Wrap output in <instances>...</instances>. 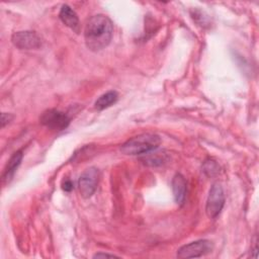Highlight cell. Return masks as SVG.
I'll return each mask as SVG.
<instances>
[{
    "instance_id": "1",
    "label": "cell",
    "mask_w": 259,
    "mask_h": 259,
    "mask_svg": "<svg viewBox=\"0 0 259 259\" xmlns=\"http://www.w3.org/2000/svg\"><path fill=\"white\" fill-rule=\"evenodd\" d=\"M113 35V23L104 14L93 15L86 23L84 39L86 47L93 52L105 49L111 41Z\"/></svg>"
},
{
    "instance_id": "2",
    "label": "cell",
    "mask_w": 259,
    "mask_h": 259,
    "mask_svg": "<svg viewBox=\"0 0 259 259\" xmlns=\"http://www.w3.org/2000/svg\"><path fill=\"white\" fill-rule=\"evenodd\" d=\"M161 144V138L156 134L146 133L127 140L120 147V151L125 155L147 154L156 150Z\"/></svg>"
},
{
    "instance_id": "3",
    "label": "cell",
    "mask_w": 259,
    "mask_h": 259,
    "mask_svg": "<svg viewBox=\"0 0 259 259\" xmlns=\"http://www.w3.org/2000/svg\"><path fill=\"white\" fill-rule=\"evenodd\" d=\"M225 205V193L223 186L215 182L211 185L205 204V212L209 219H215Z\"/></svg>"
},
{
    "instance_id": "4",
    "label": "cell",
    "mask_w": 259,
    "mask_h": 259,
    "mask_svg": "<svg viewBox=\"0 0 259 259\" xmlns=\"http://www.w3.org/2000/svg\"><path fill=\"white\" fill-rule=\"evenodd\" d=\"M100 172L96 167L87 168L79 177L78 186L81 195L84 198H89L93 195L99 182Z\"/></svg>"
},
{
    "instance_id": "5",
    "label": "cell",
    "mask_w": 259,
    "mask_h": 259,
    "mask_svg": "<svg viewBox=\"0 0 259 259\" xmlns=\"http://www.w3.org/2000/svg\"><path fill=\"white\" fill-rule=\"evenodd\" d=\"M213 245L209 240H197L180 247L177 250L178 258H197L212 251Z\"/></svg>"
},
{
    "instance_id": "6",
    "label": "cell",
    "mask_w": 259,
    "mask_h": 259,
    "mask_svg": "<svg viewBox=\"0 0 259 259\" xmlns=\"http://www.w3.org/2000/svg\"><path fill=\"white\" fill-rule=\"evenodd\" d=\"M39 120L47 127L56 131H63L70 123L69 116L65 112L55 108L44 111L39 117Z\"/></svg>"
},
{
    "instance_id": "7",
    "label": "cell",
    "mask_w": 259,
    "mask_h": 259,
    "mask_svg": "<svg viewBox=\"0 0 259 259\" xmlns=\"http://www.w3.org/2000/svg\"><path fill=\"white\" fill-rule=\"evenodd\" d=\"M12 44L20 50H35L41 45L39 36L30 30L16 31L11 36Z\"/></svg>"
},
{
    "instance_id": "8",
    "label": "cell",
    "mask_w": 259,
    "mask_h": 259,
    "mask_svg": "<svg viewBox=\"0 0 259 259\" xmlns=\"http://www.w3.org/2000/svg\"><path fill=\"white\" fill-rule=\"evenodd\" d=\"M59 17L62 20V22L70 27L71 29L75 30L76 32L79 31V18L77 13L67 4L63 5L61 7L60 13H59Z\"/></svg>"
},
{
    "instance_id": "9",
    "label": "cell",
    "mask_w": 259,
    "mask_h": 259,
    "mask_svg": "<svg viewBox=\"0 0 259 259\" xmlns=\"http://www.w3.org/2000/svg\"><path fill=\"white\" fill-rule=\"evenodd\" d=\"M23 154L21 151H16L12 154V156L10 157V159L7 162V165L3 171L2 174V181L3 183H9V181L12 179L14 173L16 172L18 166L21 163Z\"/></svg>"
},
{
    "instance_id": "10",
    "label": "cell",
    "mask_w": 259,
    "mask_h": 259,
    "mask_svg": "<svg viewBox=\"0 0 259 259\" xmlns=\"http://www.w3.org/2000/svg\"><path fill=\"white\" fill-rule=\"evenodd\" d=\"M172 191L177 204H183L186 196V180L181 174H175L172 179Z\"/></svg>"
},
{
    "instance_id": "11",
    "label": "cell",
    "mask_w": 259,
    "mask_h": 259,
    "mask_svg": "<svg viewBox=\"0 0 259 259\" xmlns=\"http://www.w3.org/2000/svg\"><path fill=\"white\" fill-rule=\"evenodd\" d=\"M118 99V94L116 91H108L102 94L94 103V106L97 110H103L112 104H114Z\"/></svg>"
},
{
    "instance_id": "12",
    "label": "cell",
    "mask_w": 259,
    "mask_h": 259,
    "mask_svg": "<svg viewBox=\"0 0 259 259\" xmlns=\"http://www.w3.org/2000/svg\"><path fill=\"white\" fill-rule=\"evenodd\" d=\"M149 154V156L147 158L144 159L145 163L148 164V165H152V166H156V165H161L164 161V158H163V155H161L160 153H154L152 154L151 152L150 153H147Z\"/></svg>"
},
{
    "instance_id": "13",
    "label": "cell",
    "mask_w": 259,
    "mask_h": 259,
    "mask_svg": "<svg viewBox=\"0 0 259 259\" xmlns=\"http://www.w3.org/2000/svg\"><path fill=\"white\" fill-rule=\"evenodd\" d=\"M13 118V115L11 113H6V112H2L1 114V126L4 127L7 123H9Z\"/></svg>"
},
{
    "instance_id": "14",
    "label": "cell",
    "mask_w": 259,
    "mask_h": 259,
    "mask_svg": "<svg viewBox=\"0 0 259 259\" xmlns=\"http://www.w3.org/2000/svg\"><path fill=\"white\" fill-rule=\"evenodd\" d=\"M62 188H63V190L67 191V192L71 191L73 189V182L71 180H69V179L64 180L63 183H62Z\"/></svg>"
},
{
    "instance_id": "15",
    "label": "cell",
    "mask_w": 259,
    "mask_h": 259,
    "mask_svg": "<svg viewBox=\"0 0 259 259\" xmlns=\"http://www.w3.org/2000/svg\"><path fill=\"white\" fill-rule=\"evenodd\" d=\"M93 257L94 258H100V257H117V256L113 255V254H107V253H97Z\"/></svg>"
}]
</instances>
